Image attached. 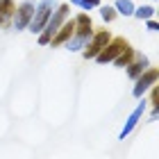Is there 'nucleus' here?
<instances>
[{"instance_id": "obj_12", "label": "nucleus", "mask_w": 159, "mask_h": 159, "mask_svg": "<svg viewBox=\"0 0 159 159\" xmlns=\"http://www.w3.org/2000/svg\"><path fill=\"white\" fill-rule=\"evenodd\" d=\"M134 52H136V50H134V48H132V46H129V43H127V46H125V48L120 50V52H118V57H116V59H114L111 64H114V66H116V68H125L127 64H129V61L134 59Z\"/></svg>"}, {"instance_id": "obj_7", "label": "nucleus", "mask_w": 159, "mask_h": 159, "mask_svg": "<svg viewBox=\"0 0 159 159\" xmlns=\"http://www.w3.org/2000/svg\"><path fill=\"white\" fill-rule=\"evenodd\" d=\"M125 46H127V41H125V39H118V37L114 39V37H111V41H109V43H107V46L96 55V61L100 64V66H105V64H111Z\"/></svg>"}, {"instance_id": "obj_2", "label": "nucleus", "mask_w": 159, "mask_h": 159, "mask_svg": "<svg viewBox=\"0 0 159 159\" xmlns=\"http://www.w3.org/2000/svg\"><path fill=\"white\" fill-rule=\"evenodd\" d=\"M57 5H59L57 0H39L37 7H34V14H32V20H30V25H27V30L32 34H39L43 27H46L50 14H52V9Z\"/></svg>"}, {"instance_id": "obj_14", "label": "nucleus", "mask_w": 159, "mask_h": 159, "mask_svg": "<svg viewBox=\"0 0 159 159\" xmlns=\"http://www.w3.org/2000/svg\"><path fill=\"white\" fill-rule=\"evenodd\" d=\"M155 5H141V7H134V14L132 16L134 18H139V20H148V18H155Z\"/></svg>"}, {"instance_id": "obj_9", "label": "nucleus", "mask_w": 159, "mask_h": 159, "mask_svg": "<svg viewBox=\"0 0 159 159\" xmlns=\"http://www.w3.org/2000/svg\"><path fill=\"white\" fill-rule=\"evenodd\" d=\"M70 37H73V18H68L66 23H64L59 30L55 32V37L50 39V43L48 46H52V48H59V46H64V43H66Z\"/></svg>"}, {"instance_id": "obj_20", "label": "nucleus", "mask_w": 159, "mask_h": 159, "mask_svg": "<svg viewBox=\"0 0 159 159\" xmlns=\"http://www.w3.org/2000/svg\"><path fill=\"white\" fill-rule=\"evenodd\" d=\"M150 2H157V0H150Z\"/></svg>"}, {"instance_id": "obj_10", "label": "nucleus", "mask_w": 159, "mask_h": 159, "mask_svg": "<svg viewBox=\"0 0 159 159\" xmlns=\"http://www.w3.org/2000/svg\"><path fill=\"white\" fill-rule=\"evenodd\" d=\"M73 32H77V34H93V23H91V16L86 11H80L73 18Z\"/></svg>"}, {"instance_id": "obj_16", "label": "nucleus", "mask_w": 159, "mask_h": 159, "mask_svg": "<svg viewBox=\"0 0 159 159\" xmlns=\"http://www.w3.org/2000/svg\"><path fill=\"white\" fill-rule=\"evenodd\" d=\"M98 9H100V18H102L105 23H111V20L118 16V14H116V9H114L111 5H100Z\"/></svg>"}, {"instance_id": "obj_5", "label": "nucleus", "mask_w": 159, "mask_h": 159, "mask_svg": "<svg viewBox=\"0 0 159 159\" xmlns=\"http://www.w3.org/2000/svg\"><path fill=\"white\" fill-rule=\"evenodd\" d=\"M109 41H111V32H109V30H98V32H93L91 39H89V43H86V48L82 50V57H84V59H96V55H98Z\"/></svg>"}, {"instance_id": "obj_6", "label": "nucleus", "mask_w": 159, "mask_h": 159, "mask_svg": "<svg viewBox=\"0 0 159 159\" xmlns=\"http://www.w3.org/2000/svg\"><path fill=\"white\" fill-rule=\"evenodd\" d=\"M157 77H159V73H157V68H152V66H148L143 73L134 80V89H132V96L134 98H143L148 93V89L152 84H157Z\"/></svg>"}, {"instance_id": "obj_19", "label": "nucleus", "mask_w": 159, "mask_h": 159, "mask_svg": "<svg viewBox=\"0 0 159 159\" xmlns=\"http://www.w3.org/2000/svg\"><path fill=\"white\" fill-rule=\"evenodd\" d=\"M155 120H157V107L150 109V116H148V123H155Z\"/></svg>"}, {"instance_id": "obj_13", "label": "nucleus", "mask_w": 159, "mask_h": 159, "mask_svg": "<svg viewBox=\"0 0 159 159\" xmlns=\"http://www.w3.org/2000/svg\"><path fill=\"white\" fill-rule=\"evenodd\" d=\"M111 7L116 9V14H118V16H125V18H129V16L134 14V7H136V5L132 2V0H116V2H114Z\"/></svg>"}, {"instance_id": "obj_17", "label": "nucleus", "mask_w": 159, "mask_h": 159, "mask_svg": "<svg viewBox=\"0 0 159 159\" xmlns=\"http://www.w3.org/2000/svg\"><path fill=\"white\" fill-rule=\"evenodd\" d=\"M148 91H150V105L157 107V100H159V84H152Z\"/></svg>"}, {"instance_id": "obj_18", "label": "nucleus", "mask_w": 159, "mask_h": 159, "mask_svg": "<svg viewBox=\"0 0 159 159\" xmlns=\"http://www.w3.org/2000/svg\"><path fill=\"white\" fill-rule=\"evenodd\" d=\"M146 27H148V32H157V30H159V25H157L155 18H148V20H146Z\"/></svg>"}, {"instance_id": "obj_4", "label": "nucleus", "mask_w": 159, "mask_h": 159, "mask_svg": "<svg viewBox=\"0 0 159 159\" xmlns=\"http://www.w3.org/2000/svg\"><path fill=\"white\" fill-rule=\"evenodd\" d=\"M139 100H141V102H139V105H136L134 109H132V114L127 116L125 125H123L120 134H118V139H120V141H125L127 136L134 132V129H136V125H139V123L143 120V116H146V111H148V100H146V96H143V98H139Z\"/></svg>"}, {"instance_id": "obj_11", "label": "nucleus", "mask_w": 159, "mask_h": 159, "mask_svg": "<svg viewBox=\"0 0 159 159\" xmlns=\"http://www.w3.org/2000/svg\"><path fill=\"white\" fill-rule=\"evenodd\" d=\"M14 9H16V2H14V0H0V27H2V30L11 27Z\"/></svg>"}, {"instance_id": "obj_1", "label": "nucleus", "mask_w": 159, "mask_h": 159, "mask_svg": "<svg viewBox=\"0 0 159 159\" xmlns=\"http://www.w3.org/2000/svg\"><path fill=\"white\" fill-rule=\"evenodd\" d=\"M68 18H70V5H66V2H64V5H57L55 9H52V14H50L46 27L39 32V46H48L50 39L55 37V32L59 30V27L66 23Z\"/></svg>"}, {"instance_id": "obj_3", "label": "nucleus", "mask_w": 159, "mask_h": 159, "mask_svg": "<svg viewBox=\"0 0 159 159\" xmlns=\"http://www.w3.org/2000/svg\"><path fill=\"white\" fill-rule=\"evenodd\" d=\"M34 7H37V2H34V0H23V2L14 9L11 30H16V32L27 30V25H30V20H32V14H34Z\"/></svg>"}, {"instance_id": "obj_15", "label": "nucleus", "mask_w": 159, "mask_h": 159, "mask_svg": "<svg viewBox=\"0 0 159 159\" xmlns=\"http://www.w3.org/2000/svg\"><path fill=\"white\" fill-rule=\"evenodd\" d=\"M70 5L80 7L82 11H91V9H98L102 2H100V0H70Z\"/></svg>"}, {"instance_id": "obj_8", "label": "nucleus", "mask_w": 159, "mask_h": 159, "mask_svg": "<svg viewBox=\"0 0 159 159\" xmlns=\"http://www.w3.org/2000/svg\"><path fill=\"white\" fill-rule=\"evenodd\" d=\"M150 66V59H148V55H143V52H134V59L125 66V73L129 80H136L143 70H146Z\"/></svg>"}]
</instances>
